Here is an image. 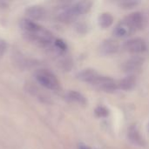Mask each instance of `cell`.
Masks as SVG:
<instances>
[{
  "instance_id": "cell-5",
  "label": "cell",
  "mask_w": 149,
  "mask_h": 149,
  "mask_svg": "<svg viewBox=\"0 0 149 149\" xmlns=\"http://www.w3.org/2000/svg\"><path fill=\"white\" fill-rule=\"evenodd\" d=\"M123 50L132 54H141L147 51V43L143 38H134L125 42Z\"/></svg>"
},
{
  "instance_id": "cell-10",
  "label": "cell",
  "mask_w": 149,
  "mask_h": 149,
  "mask_svg": "<svg viewBox=\"0 0 149 149\" xmlns=\"http://www.w3.org/2000/svg\"><path fill=\"white\" fill-rule=\"evenodd\" d=\"M118 84V89H121L124 91L132 90L136 85V78L134 75H128L127 77L120 79Z\"/></svg>"
},
{
  "instance_id": "cell-4",
  "label": "cell",
  "mask_w": 149,
  "mask_h": 149,
  "mask_svg": "<svg viewBox=\"0 0 149 149\" xmlns=\"http://www.w3.org/2000/svg\"><path fill=\"white\" fill-rule=\"evenodd\" d=\"M35 78L39 84L49 90L57 91L60 88V83L57 77L49 70L39 69L35 73Z\"/></svg>"
},
{
  "instance_id": "cell-9",
  "label": "cell",
  "mask_w": 149,
  "mask_h": 149,
  "mask_svg": "<svg viewBox=\"0 0 149 149\" xmlns=\"http://www.w3.org/2000/svg\"><path fill=\"white\" fill-rule=\"evenodd\" d=\"M100 76V74L93 69H85L82 72H80L78 75L79 79H80L83 82L89 83L91 85L93 84V82L96 80V79Z\"/></svg>"
},
{
  "instance_id": "cell-13",
  "label": "cell",
  "mask_w": 149,
  "mask_h": 149,
  "mask_svg": "<svg viewBox=\"0 0 149 149\" xmlns=\"http://www.w3.org/2000/svg\"><path fill=\"white\" fill-rule=\"evenodd\" d=\"M67 98L72 102L78 103L79 105H86V99L83 94H81L79 92L76 91H71L67 93Z\"/></svg>"
},
{
  "instance_id": "cell-8",
  "label": "cell",
  "mask_w": 149,
  "mask_h": 149,
  "mask_svg": "<svg viewBox=\"0 0 149 149\" xmlns=\"http://www.w3.org/2000/svg\"><path fill=\"white\" fill-rule=\"evenodd\" d=\"M120 45L116 40L108 38L102 42L100 45V52L105 55H112L119 51Z\"/></svg>"
},
{
  "instance_id": "cell-2",
  "label": "cell",
  "mask_w": 149,
  "mask_h": 149,
  "mask_svg": "<svg viewBox=\"0 0 149 149\" xmlns=\"http://www.w3.org/2000/svg\"><path fill=\"white\" fill-rule=\"evenodd\" d=\"M145 18L141 12H133L127 15L114 27L113 34L117 38H127L141 30L144 26Z\"/></svg>"
},
{
  "instance_id": "cell-16",
  "label": "cell",
  "mask_w": 149,
  "mask_h": 149,
  "mask_svg": "<svg viewBox=\"0 0 149 149\" xmlns=\"http://www.w3.org/2000/svg\"><path fill=\"white\" fill-rule=\"evenodd\" d=\"M79 149H90L87 146H85V145H80Z\"/></svg>"
},
{
  "instance_id": "cell-7",
  "label": "cell",
  "mask_w": 149,
  "mask_h": 149,
  "mask_svg": "<svg viewBox=\"0 0 149 149\" xmlns=\"http://www.w3.org/2000/svg\"><path fill=\"white\" fill-rule=\"evenodd\" d=\"M143 59L141 57H134L127 60L123 64V70L125 72L129 73V75H134V72H139L143 65Z\"/></svg>"
},
{
  "instance_id": "cell-1",
  "label": "cell",
  "mask_w": 149,
  "mask_h": 149,
  "mask_svg": "<svg viewBox=\"0 0 149 149\" xmlns=\"http://www.w3.org/2000/svg\"><path fill=\"white\" fill-rule=\"evenodd\" d=\"M22 29L29 40L41 46L54 48L59 52H64L66 49L65 42L56 38L49 31L30 20H24L22 23Z\"/></svg>"
},
{
  "instance_id": "cell-15",
  "label": "cell",
  "mask_w": 149,
  "mask_h": 149,
  "mask_svg": "<svg viewBox=\"0 0 149 149\" xmlns=\"http://www.w3.org/2000/svg\"><path fill=\"white\" fill-rule=\"evenodd\" d=\"M138 3V2H134V1H126V2H124V3H121V5L122 6H124V8H133V7H134L136 4Z\"/></svg>"
},
{
  "instance_id": "cell-3",
  "label": "cell",
  "mask_w": 149,
  "mask_h": 149,
  "mask_svg": "<svg viewBox=\"0 0 149 149\" xmlns=\"http://www.w3.org/2000/svg\"><path fill=\"white\" fill-rule=\"evenodd\" d=\"M91 6L92 3L88 1H81L75 3L69 8H67L65 10H64L60 14L59 18L64 22H72L79 17L88 12L91 9Z\"/></svg>"
},
{
  "instance_id": "cell-12",
  "label": "cell",
  "mask_w": 149,
  "mask_h": 149,
  "mask_svg": "<svg viewBox=\"0 0 149 149\" xmlns=\"http://www.w3.org/2000/svg\"><path fill=\"white\" fill-rule=\"evenodd\" d=\"M113 23V17L108 13V12H104L99 17V25L103 28L107 29L109 28Z\"/></svg>"
},
{
  "instance_id": "cell-11",
  "label": "cell",
  "mask_w": 149,
  "mask_h": 149,
  "mask_svg": "<svg viewBox=\"0 0 149 149\" xmlns=\"http://www.w3.org/2000/svg\"><path fill=\"white\" fill-rule=\"evenodd\" d=\"M128 138L130 140V141L132 143H134L136 146H143L144 142H143V139L141 138L140 133L138 132L137 128L134 126L130 127L128 129Z\"/></svg>"
},
{
  "instance_id": "cell-14",
  "label": "cell",
  "mask_w": 149,
  "mask_h": 149,
  "mask_svg": "<svg viewBox=\"0 0 149 149\" xmlns=\"http://www.w3.org/2000/svg\"><path fill=\"white\" fill-rule=\"evenodd\" d=\"M95 114L100 118H106L108 115V110L104 107H98L95 109Z\"/></svg>"
},
{
  "instance_id": "cell-6",
  "label": "cell",
  "mask_w": 149,
  "mask_h": 149,
  "mask_svg": "<svg viewBox=\"0 0 149 149\" xmlns=\"http://www.w3.org/2000/svg\"><path fill=\"white\" fill-rule=\"evenodd\" d=\"M93 86L106 93H114L118 89V84L114 79L100 74L93 82Z\"/></svg>"
}]
</instances>
